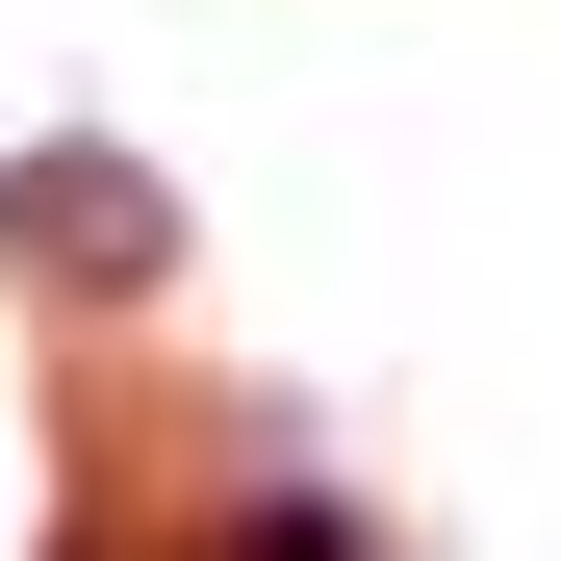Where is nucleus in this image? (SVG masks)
I'll list each match as a JSON object with an SVG mask.
<instances>
[{"label": "nucleus", "instance_id": "2", "mask_svg": "<svg viewBox=\"0 0 561 561\" xmlns=\"http://www.w3.org/2000/svg\"><path fill=\"white\" fill-rule=\"evenodd\" d=\"M205 561H357V536H332V511H307V485H280V511H230V536H205Z\"/></svg>", "mask_w": 561, "mask_h": 561}, {"label": "nucleus", "instance_id": "1", "mask_svg": "<svg viewBox=\"0 0 561 561\" xmlns=\"http://www.w3.org/2000/svg\"><path fill=\"white\" fill-rule=\"evenodd\" d=\"M0 255H51V280H153L179 205H153L128 153H26V179H0Z\"/></svg>", "mask_w": 561, "mask_h": 561}]
</instances>
